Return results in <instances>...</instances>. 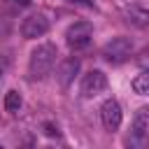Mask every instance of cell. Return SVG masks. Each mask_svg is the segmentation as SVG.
I'll use <instances>...</instances> for the list:
<instances>
[{
	"label": "cell",
	"mask_w": 149,
	"mask_h": 149,
	"mask_svg": "<svg viewBox=\"0 0 149 149\" xmlns=\"http://www.w3.org/2000/svg\"><path fill=\"white\" fill-rule=\"evenodd\" d=\"M130 21H135L137 26H147V9L133 5V7H130Z\"/></svg>",
	"instance_id": "8fae6325"
},
{
	"label": "cell",
	"mask_w": 149,
	"mask_h": 149,
	"mask_svg": "<svg viewBox=\"0 0 149 149\" xmlns=\"http://www.w3.org/2000/svg\"><path fill=\"white\" fill-rule=\"evenodd\" d=\"M70 2H79V5H86V7H91V5H93L91 0H70Z\"/></svg>",
	"instance_id": "5bb4252c"
},
{
	"label": "cell",
	"mask_w": 149,
	"mask_h": 149,
	"mask_svg": "<svg viewBox=\"0 0 149 149\" xmlns=\"http://www.w3.org/2000/svg\"><path fill=\"white\" fill-rule=\"evenodd\" d=\"M130 86H133V91H135V93L147 95V93H149V74H147V72H140V74L130 81Z\"/></svg>",
	"instance_id": "30bf717a"
},
{
	"label": "cell",
	"mask_w": 149,
	"mask_h": 149,
	"mask_svg": "<svg viewBox=\"0 0 149 149\" xmlns=\"http://www.w3.org/2000/svg\"><path fill=\"white\" fill-rule=\"evenodd\" d=\"M77 72H79V58H65L58 65V70H56V79H58V84L63 88H68L74 81V74Z\"/></svg>",
	"instance_id": "ba28073f"
},
{
	"label": "cell",
	"mask_w": 149,
	"mask_h": 149,
	"mask_svg": "<svg viewBox=\"0 0 149 149\" xmlns=\"http://www.w3.org/2000/svg\"><path fill=\"white\" fill-rule=\"evenodd\" d=\"M9 2H16V5H21V7H28V5H30V0H9Z\"/></svg>",
	"instance_id": "4fadbf2b"
},
{
	"label": "cell",
	"mask_w": 149,
	"mask_h": 149,
	"mask_svg": "<svg viewBox=\"0 0 149 149\" xmlns=\"http://www.w3.org/2000/svg\"><path fill=\"white\" fill-rule=\"evenodd\" d=\"M121 119H123V112H121V105L116 100H105L102 107H100V121L107 130H116L121 126Z\"/></svg>",
	"instance_id": "52a82bcc"
},
{
	"label": "cell",
	"mask_w": 149,
	"mask_h": 149,
	"mask_svg": "<svg viewBox=\"0 0 149 149\" xmlns=\"http://www.w3.org/2000/svg\"><path fill=\"white\" fill-rule=\"evenodd\" d=\"M130 54H133V42L128 37H114L102 49V56L109 63H123V61L130 58Z\"/></svg>",
	"instance_id": "3957f363"
},
{
	"label": "cell",
	"mask_w": 149,
	"mask_h": 149,
	"mask_svg": "<svg viewBox=\"0 0 149 149\" xmlns=\"http://www.w3.org/2000/svg\"><path fill=\"white\" fill-rule=\"evenodd\" d=\"M49 30V19L44 14H30L28 19H23L21 23V35L26 40H37Z\"/></svg>",
	"instance_id": "8992f818"
},
{
	"label": "cell",
	"mask_w": 149,
	"mask_h": 149,
	"mask_svg": "<svg viewBox=\"0 0 149 149\" xmlns=\"http://www.w3.org/2000/svg\"><path fill=\"white\" fill-rule=\"evenodd\" d=\"M91 37H93V26H91L88 21H77V23H72V26L68 28V33H65V42H68V47L74 49V51L88 47Z\"/></svg>",
	"instance_id": "7a4b0ae2"
},
{
	"label": "cell",
	"mask_w": 149,
	"mask_h": 149,
	"mask_svg": "<svg viewBox=\"0 0 149 149\" xmlns=\"http://www.w3.org/2000/svg\"><path fill=\"white\" fill-rule=\"evenodd\" d=\"M21 102H23V100H21V93H19V91L12 88V91L5 93V109H7L9 114H16L19 107H21Z\"/></svg>",
	"instance_id": "9c48e42d"
},
{
	"label": "cell",
	"mask_w": 149,
	"mask_h": 149,
	"mask_svg": "<svg viewBox=\"0 0 149 149\" xmlns=\"http://www.w3.org/2000/svg\"><path fill=\"white\" fill-rule=\"evenodd\" d=\"M107 88V74L102 70H91L81 77V95L84 98H95Z\"/></svg>",
	"instance_id": "277c9868"
},
{
	"label": "cell",
	"mask_w": 149,
	"mask_h": 149,
	"mask_svg": "<svg viewBox=\"0 0 149 149\" xmlns=\"http://www.w3.org/2000/svg\"><path fill=\"white\" fill-rule=\"evenodd\" d=\"M44 133H47V135H49V137H54V135H56V137H58V128H56V126H54V123H44Z\"/></svg>",
	"instance_id": "7c38bea8"
},
{
	"label": "cell",
	"mask_w": 149,
	"mask_h": 149,
	"mask_svg": "<svg viewBox=\"0 0 149 149\" xmlns=\"http://www.w3.org/2000/svg\"><path fill=\"white\" fill-rule=\"evenodd\" d=\"M56 56H58L56 44H51V42L37 44V49H33L30 61H28V77H30V79H44V77L54 70Z\"/></svg>",
	"instance_id": "6da1fadb"
},
{
	"label": "cell",
	"mask_w": 149,
	"mask_h": 149,
	"mask_svg": "<svg viewBox=\"0 0 149 149\" xmlns=\"http://www.w3.org/2000/svg\"><path fill=\"white\" fill-rule=\"evenodd\" d=\"M149 137V109L147 107H140L133 116V123H130V142L142 147Z\"/></svg>",
	"instance_id": "5b68a950"
}]
</instances>
